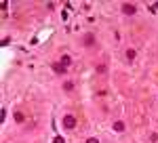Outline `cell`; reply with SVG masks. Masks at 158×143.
Returning <instances> with one entry per match:
<instances>
[{
  "instance_id": "obj_5",
  "label": "cell",
  "mask_w": 158,
  "mask_h": 143,
  "mask_svg": "<svg viewBox=\"0 0 158 143\" xmlns=\"http://www.w3.org/2000/svg\"><path fill=\"white\" fill-rule=\"evenodd\" d=\"M93 42H95V36H93V34H86V38H84V44H86V47H91Z\"/></svg>"
},
{
  "instance_id": "obj_9",
  "label": "cell",
  "mask_w": 158,
  "mask_h": 143,
  "mask_svg": "<svg viewBox=\"0 0 158 143\" xmlns=\"http://www.w3.org/2000/svg\"><path fill=\"white\" fill-rule=\"evenodd\" d=\"M63 88H65V91H72L74 84H72V82H65V84H63Z\"/></svg>"
},
{
  "instance_id": "obj_1",
  "label": "cell",
  "mask_w": 158,
  "mask_h": 143,
  "mask_svg": "<svg viewBox=\"0 0 158 143\" xmlns=\"http://www.w3.org/2000/svg\"><path fill=\"white\" fill-rule=\"evenodd\" d=\"M74 126H76V118H74L72 114H68L65 118H63V128L70 131V128H74Z\"/></svg>"
},
{
  "instance_id": "obj_11",
  "label": "cell",
  "mask_w": 158,
  "mask_h": 143,
  "mask_svg": "<svg viewBox=\"0 0 158 143\" xmlns=\"http://www.w3.org/2000/svg\"><path fill=\"white\" fill-rule=\"evenodd\" d=\"M86 143H99V139H95V137H91V139H86Z\"/></svg>"
},
{
  "instance_id": "obj_4",
  "label": "cell",
  "mask_w": 158,
  "mask_h": 143,
  "mask_svg": "<svg viewBox=\"0 0 158 143\" xmlns=\"http://www.w3.org/2000/svg\"><path fill=\"white\" fill-rule=\"evenodd\" d=\"M53 69H55L57 74H63V72H65V65H61V61H59V63H53Z\"/></svg>"
},
{
  "instance_id": "obj_2",
  "label": "cell",
  "mask_w": 158,
  "mask_h": 143,
  "mask_svg": "<svg viewBox=\"0 0 158 143\" xmlns=\"http://www.w3.org/2000/svg\"><path fill=\"white\" fill-rule=\"evenodd\" d=\"M122 13H125V15H135L137 13V6L127 2V4H122Z\"/></svg>"
},
{
  "instance_id": "obj_10",
  "label": "cell",
  "mask_w": 158,
  "mask_h": 143,
  "mask_svg": "<svg viewBox=\"0 0 158 143\" xmlns=\"http://www.w3.org/2000/svg\"><path fill=\"white\" fill-rule=\"evenodd\" d=\"M4 118H6V110L2 107V110H0V120H4Z\"/></svg>"
},
{
  "instance_id": "obj_8",
  "label": "cell",
  "mask_w": 158,
  "mask_h": 143,
  "mask_svg": "<svg viewBox=\"0 0 158 143\" xmlns=\"http://www.w3.org/2000/svg\"><path fill=\"white\" fill-rule=\"evenodd\" d=\"M15 120L17 122H23V114L21 112H15Z\"/></svg>"
},
{
  "instance_id": "obj_12",
  "label": "cell",
  "mask_w": 158,
  "mask_h": 143,
  "mask_svg": "<svg viewBox=\"0 0 158 143\" xmlns=\"http://www.w3.org/2000/svg\"><path fill=\"white\" fill-rule=\"evenodd\" d=\"M55 143H65V141H63V137H55Z\"/></svg>"
},
{
  "instance_id": "obj_7",
  "label": "cell",
  "mask_w": 158,
  "mask_h": 143,
  "mask_svg": "<svg viewBox=\"0 0 158 143\" xmlns=\"http://www.w3.org/2000/svg\"><path fill=\"white\" fill-rule=\"evenodd\" d=\"M114 128H116V131H120V133H122V131H125V122H120V120H118L116 124H114Z\"/></svg>"
},
{
  "instance_id": "obj_6",
  "label": "cell",
  "mask_w": 158,
  "mask_h": 143,
  "mask_svg": "<svg viewBox=\"0 0 158 143\" xmlns=\"http://www.w3.org/2000/svg\"><path fill=\"white\" fill-rule=\"evenodd\" d=\"M135 55H137V51H135V49H129V51H127V59H129V61H133Z\"/></svg>"
},
{
  "instance_id": "obj_3",
  "label": "cell",
  "mask_w": 158,
  "mask_h": 143,
  "mask_svg": "<svg viewBox=\"0 0 158 143\" xmlns=\"http://www.w3.org/2000/svg\"><path fill=\"white\" fill-rule=\"evenodd\" d=\"M61 65L70 67V65H72V57H70V55H63V57H61Z\"/></svg>"
},
{
  "instance_id": "obj_13",
  "label": "cell",
  "mask_w": 158,
  "mask_h": 143,
  "mask_svg": "<svg viewBox=\"0 0 158 143\" xmlns=\"http://www.w3.org/2000/svg\"><path fill=\"white\" fill-rule=\"evenodd\" d=\"M156 6H158V4H156Z\"/></svg>"
}]
</instances>
